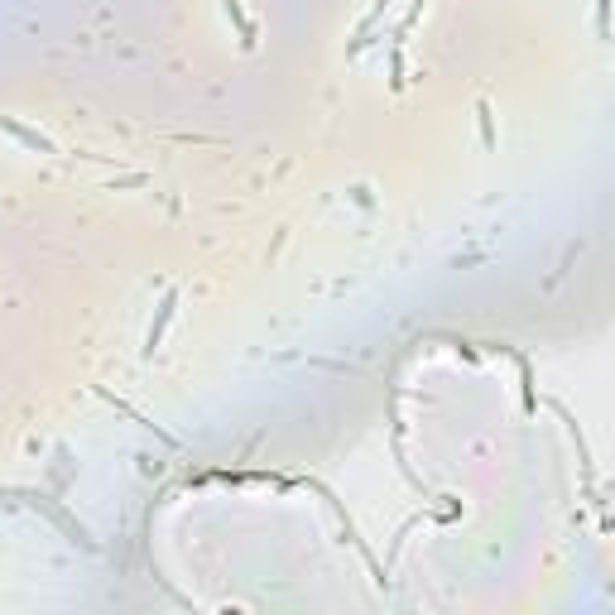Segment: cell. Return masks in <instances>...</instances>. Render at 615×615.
Returning <instances> with one entry per match:
<instances>
[{
	"label": "cell",
	"instance_id": "6da1fadb",
	"mask_svg": "<svg viewBox=\"0 0 615 615\" xmlns=\"http://www.w3.org/2000/svg\"><path fill=\"white\" fill-rule=\"evenodd\" d=\"M169 318H173V294L164 298V303H159V318H154V327H149V337H145V346H149V351L159 346V337H164V327H169Z\"/></svg>",
	"mask_w": 615,
	"mask_h": 615
}]
</instances>
